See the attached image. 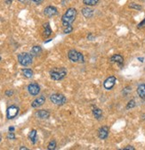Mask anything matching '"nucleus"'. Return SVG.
<instances>
[{
	"label": "nucleus",
	"mask_w": 145,
	"mask_h": 150,
	"mask_svg": "<svg viewBox=\"0 0 145 150\" xmlns=\"http://www.w3.org/2000/svg\"><path fill=\"white\" fill-rule=\"evenodd\" d=\"M110 62L112 63H116V64H122L124 63V58L122 55H120L118 54H116L114 55H112L111 58H110Z\"/></svg>",
	"instance_id": "nucleus-12"
},
{
	"label": "nucleus",
	"mask_w": 145,
	"mask_h": 150,
	"mask_svg": "<svg viewBox=\"0 0 145 150\" xmlns=\"http://www.w3.org/2000/svg\"><path fill=\"white\" fill-rule=\"evenodd\" d=\"M36 115L40 119H47V118H49L50 113L46 110H39L36 113Z\"/></svg>",
	"instance_id": "nucleus-14"
},
{
	"label": "nucleus",
	"mask_w": 145,
	"mask_h": 150,
	"mask_svg": "<svg viewBox=\"0 0 145 150\" xmlns=\"http://www.w3.org/2000/svg\"><path fill=\"white\" fill-rule=\"evenodd\" d=\"M55 148H56V142L54 140H52L51 142L49 143V145H48L47 149L48 150H54Z\"/></svg>",
	"instance_id": "nucleus-23"
},
{
	"label": "nucleus",
	"mask_w": 145,
	"mask_h": 150,
	"mask_svg": "<svg viewBox=\"0 0 145 150\" xmlns=\"http://www.w3.org/2000/svg\"><path fill=\"white\" fill-rule=\"evenodd\" d=\"M28 91L31 96H37L40 92V87L37 83H31L28 86Z\"/></svg>",
	"instance_id": "nucleus-8"
},
{
	"label": "nucleus",
	"mask_w": 145,
	"mask_h": 150,
	"mask_svg": "<svg viewBox=\"0 0 145 150\" xmlns=\"http://www.w3.org/2000/svg\"><path fill=\"white\" fill-rule=\"evenodd\" d=\"M22 74L24 75V77L26 78H31L33 76V71L31 69H28V68H25V69H22Z\"/></svg>",
	"instance_id": "nucleus-18"
},
{
	"label": "nucleus",
	"mask_w": 145,
	"mask_h": 150,
	"mask_svg": "<svg viewBox=\"0 0 145 150\" xmlns=\"http://www.w3.org/2000/svg\"><path fill=\"white\" fill-rule=\"evenodd\" d=\"M0 60H1V56H0Z\"/></svg>",
	"instance_id": "nucleus-37"
},
{
	"label": "nucleus",
	"mask_w": 145,
	"mask_h": 150,
	"mask_svg": "<svg viewBox=\"0 0 145 150\" xmlns=\"http://www.w3.org/2000/svg\"><path fill=\"white\" fill-rule=\"evenodd\" d=\"M13 94V92L12 90H7L6 92H5V95H6L7 97H11Z\"/></svg>",
	"instance_id": "nucleus-28"
},
{
	"label": "nucleus",
	"mask_w": 145,
	"mask_h": 150,
	"mask_svg": "<svg viewBox=\"0 0 145 150\" xmlns=\"http://www.w3.org/2000/svg\"><path fill=\"white\" fill-rule=\"evenodd\" d=\"M144 26H145V18H144V20H143L142 22H141L138 24V26H137V27L140 29V28H142V27H144Z\"/></svg>",
	"instance_id": "nucleus-27"
},
{
	"label": "nucleus",
	"mask_w": 145,
	"mask_h": 150,
	"mask_svg": "<svg viewBox=\"0 0 145 150\" xmlns=\"http://www.w3.org/2000/svg\"><path fill=\"white\" fill-rule=\"evenodd\" d=\"M140 1H142V2H145V0H140Z\"/></svg>",
	"instance_id": "nucleus-36"
},
{
	"label": "nucleus",
	"mask_w": 145,
	"mask_h": 150,
	"mask_svg": "<svg viewBox=\"0 0 145 150\" xmlns=\"http://www.w3.org/2000/svg\"><path fill=\"white\" fill-rule=\"evenodd\" d=\"M76 16H77V10L75 9V8H73V7L69 8L61 17L62 25L64 27L70 26L71 23L75 21Z\"/></svg>",
	"instance_id": "nucleus-1"
},
{
	"label": "nucleus",
	"mask_w": 145,
	"mask_h": 150,
	"mask_svg": "<svg viewBox=\"0 0 145 150\" xmlns=\"http://www.w3.org/2000/svg\"><path fill=\"white\" fill-rule=\"evenodd\" d=\"M116 81H117V79L115 76H110L109 78H107L103 82V87L105 89L107 90H110L112 88H113L116 84Z\"/></svg>",
	"instance_id": "nucleus-7"
},
{
	"label": "nucleus",
	"mask_w": 145,
	"mask_h": 150,
	"mask_svg": "<svg viewBox=\"0 0 145 150\" xmlns=\"http://www.w3.org/2000/svg\"><path fill=\"white\" fill-rule=\"evenodd\" d=\"M66 74H67V70L64 67L53 68L50 71V76L53 80H61L66 76Z\"/></svg>",
	"instance_id": "nucleus-2"
},
{
	"label": "nucleus",
	"mask_w": 145,
	"mask_h": 150,
	"mask_svg": "<svg viewBox=\"0 0 145 150\" xmlns=\"http://www.w3.org/2000/svg\"><path fill=\"white\" fill-rule=\"evenodd\" d=\"M68 57H69V59L73 63L82 64L85 62V58H84L83 54L77 51V50H75V49H72V50H70V51H69Z\"/></svg>",
	"instance_id": "nucleus-3"
},
{
	"label": "nucleus",
	"mask_w": 145,
	"mask_h": 150,
	"mask_svg": "<svg viewBox=\"0 0 145 150\" xmlns=\"http://www.w3.org/2000/svg\"><path fill=\"white\" fill-rule=\"evenodd\" d=\"M29 138L31 142L33 143V144H35L36 141H37V130H31L29 132Z\"/></svg>",
	"instance_id": "nucleus-17"
},
{
	"label": "nucleus",
	"mask_w": 145,
	"mask_h": 150,
	"mask_svg": "<svg viewBox=\"0 0 145 150\" xmlns=\"http://www.w3.org/2000/svg\"><path fill=\"white\" fill-rule=\"evenodd\" d=\"M13 130H14V128H13V127H10V128H9V131L13 132Z\"/></svg>",
	"instance_id": "nucleus-33"
},
{
	"label": "nucleus",
	"mask_w": 145,
	"mask_h": 150,
	"mask_svg": "<svg viewBox=\"0 0 145 150\" xmlns=\"http://www.w3.org/2000/svg\"><path fill=\"white\" fill-rule=\"evenodd\" d=\"M45 102V97L41 96V97H39L37 98H36L33 102H32L31 104V106L33 107V108H37V107H40V106H42Z\"/></svg>",
	"instance_id": "nucleus-10"
},
{
	"label": "nucleus",
	"mask_w": 145,
	"mask_h": 150,
	"mask_svg": "<svg viewBox=\"0 0 145 150\" xmlns=\"http://www.w3.org/2000/svg\"><path fill=\"white\" fill-rule=\"evenodd\" d=\"M41 52H42V48L39 46H34L31 48V51H30L32 55H36V56L41 54Z\"/></svg>",
	"instance_id": "nucleus-16"
},
{
	"label": "nucleus",
	"mask_w": 145,
	"mask_h": 150,
	"mask_svg": "<svg viewBox=\"0 0 145 150\" xmlns=\"http://www.w3.org/2000/svg\"><path fill=\"white\" fill-rule=\"evenodd\" d=\"M32 1L35 2V3H40V2L42 1V0H32Z\"/></svg>",
	"instance_id": "nucleus-32"
},
{
	"label": "nucleus",
	"mask_w": 145,
	"mask_h": 150,
	"mask_svg": "<svg viewBox=\"0 0 145 150\" xmlns=\"http://www.w3.org/2000/svg\"><path fill=\"white\" fill-rule=\"evenodd\" d=\"M44 28H45V30H44V35L45 37H49L51 34H52V30L50 28V25L49 23H45L44 25Z\"/></svg>",
	"instance_id": "nucleus-19"
},
{
	"label": "nucleus",
	"mask_w": 145,
	"mask_h": 150,
	"mask_svg": "<svg viewBox=\"0 0 145 150\" xmlns=\"http://www.w3.org/2000/svg\"><path fill=\"white\" fill-rule=\"evenodd\" d=\"M58 13L57 11V8L54 7V6H52V5H49L45 8L44 10V14L45 16H47V17H52V16H54L56 15Z\"/></svg>",
	"instance_id": "nucleus-9"
},
{
	"label": "nucleus",
	"mask_w": 145,
	"mask_h": 150,
	"mask_svg": "<svg viewBox=\"0 0 145 150\" xmlns=\"http://www.w3.org/2000/svg\"><path fill=\"white\" fill-rule=\"evenodd\" d=\"M142 119H143V120L145 121V114H142Z\"/></svg>",
	"instance_id": "nucleus-34"
},
{
	"label": "nucleus",
	"mask_w": 145,
	"mask_h": 150,
	"mask_svg": "<svg viewBox=\"0 0 145 150\" xmlns=\"http://www.w3.org/2000/svg\"><path fill=\"white\" fill-rule=\"evenodd\" d=\"M98 135H99V138L102 139H105L108 138V135H109V128L107 126H103L99 130H98Z\"/></svg>",
	"instance_id": "nucleus-11"
},
{
	"label": "nucleus",
	"mask_w": 145,
	"mask_h": 150,
	"mask_svg": "<svg viewBox=\"0 0 145 150\" xmlns=\"http://www.w3.org/2000/svg\"><path fill=\"white\" fill-rule=\"evenodd\" d=\"M129 7H130V8H132V9L139 10V11L142 9V5H137V4H135V3H131V4L129 5Z\"/></svg>",
	"instance_id": "nucleus-22"
},
{
	"label": "nucleus",
	"mask_w": 145,
	"mask_h": 150,
	"mask_svg": "<svg viewBox=\"0 0 145 150\" xmlns=\"http://www.w3.org/2000/svg\"><path fill=\"white\" fill-rule=\"evenodd\" d=\"M33 57L31 54L29 53H21L18 55V62L22 66H28L32 64Z\"/></svg>",
	"instance_id": "nucleus-4"
},
{
	"label": "nucleus",
	"mask_w": 145,
	"mask_h": 150,
	"mask_svg": "<svg viewBox=\"0 0 145 150\" xmlns=\"http://www.w3.org/2000/svg\"><path fill=\"white\" fill-rule=\"evenodd\" d=\"M19 114V107L15 105H11L10 107L7 108L6 111V116L8 119H13L14 117L18 115Z\"/></svg>",
	"instance_id": "nucleus-6"
},
{
	"label": "nucleus",
	"mask_w": 145,
	"mask_h": 150,
	"mask_svg": "<svg viewBox=\"0 0 145 150\" xmlns=\"http://www.w3.org/2000/svg\"><path fill=\"white\" fill-rule=\"evenodd\" d=\"M83 3L86 5H90V6H93V5H95L99 3V0H83Z\"/></svg>",
	"instance_id": "nucleus-21"
},
{
	"label": "nucleus",
	"mask_w": 145,
	"mask_h": 150,
	"mask_svg": "<svg viewBox=\"0 0 145 150\" xmlns=\"http://www.w3.org/2000/svg\"><path fill=\"white\" fill-rule=\"evenodd\" d=\"M137 94L139 95V97L145 100V84L143 83V84H141L138 86L137 88Z\"/></svg>",
	"instance_id": "nucleus-15"
},
{
	"label": "nucleus",
	"mask_w": 145,
	"mask_h": 150,
	"mask_svg": "<svg viewBox=\"0 0 145 150\" xmlns=\"http://www.w3.org/2000/svg\"><path fill=\"white\" fill-rule=\"evenodd\" d=\"M134 106H135V101L134 99H132L126 105V109H132V108H134Z\"/></svg>",
	"instance_id": "nucleus-24"
},
{
	"label": "nucleus",
	"mask_w": 145,
	"mask_h": 150,
	"mask_svg": "<svg viewBox=\"0 0 145 150\" xmlns=\"http://www.w3.org/2000/svg\"><path fill=\"white\" fill-rule=\"evenodd\" d=\"M72 30H73V28H72L71 25H70V26L65 27V29H64V33H66V34H68V33H70Z\"/></svg>",
	"instance_id": "nucleus-25"
},
{
	"label": "nucleus",
	"mask_w": 145,
	"mask_h": 150,
	"mask_svg": "<svg viewBox=\"0 0 145 150\" xmlns=\"http://www.w3.org/2000/svg\"><path fill=\"white\" fill-rule=\"evenodd\" d=\"M1 139H2V137H1V135H0V142H1Z\"/></svg>",
	"instance_id": "nucleus-35"
},
{
	"label": "nucleus",
	"mask_w": 145,
	"mask_h": 150,
	"mask_svg": "<svg viewBox=\"0 0 145 150\" xmlns=\"http://www.w3.org/2000/svg\"><path fill=\"white\" fill-rule=\"evenodd\" d=\"M7 139H15V136H14V134H13V132L10 131L9 134L7 135Z\"/></svg>",
	"instance_id": "nucleus-26"
},
{
	"label": "nucleus",
	"mask_w": 145,
	"mask_h": 150,
	"mask_svg": "<svg viewBox=\"0 0 145 150\" xmlns=\"http://www.w3.org/2000/svg\"><path fill=\"white\" fill-rule=\"evenodd\" d=\"M124 150H134V147L132 146H127L124 148Z\"/></svg>",
	"instance_id": "nucleus-29"
},
{
	"label": "nucleus",
	"mask_w": 145,
	"mask_h": 150,
	"mask_svg": "<svg viewBox=\"0 0 145 150\" xmlns=\"http://www.w3.org/2000/svg\"><path fill=\"white\" fill-rule=\"evenodd\" d=\"M50 100H51V102L53 104H54L56 105H62L65 104L66 101H67V99H66L65 97H64L63 95H61V94H58V93L51 95Z\"/></svg>",
	"instance_id": "nucleus-5"
},
{
	"label": "nucleus",
	"mask_w": 145,
	"mask_h": 150,
	"mask_svg": "<svg viewBox=\"0 0 145 150\" xmlns=\"http://www.w3.org/2000/svg\"><path fill=\"white\" fill-rule=\"evenodd\" d=\"M20 150H28V148L25 147H20Z\"/></svg>",
	"instance_id": "nucleus-31"
},
{
	"label": "nucleus",
	"mask_w": 145,
	"mask_h": 150,
	"mask_svg": "<svg viewBox=\"0 0 145 150\" xmlns=\"http://www.w3.org/2000/svg\"><path fill=\"white\" fill-rule=\"evenodd\" d=\"M93 114L96 119H100L102 116V111L100 109V108H94L93 110Z\"/></svg>",
	"instance_id": "nucleus-20"
},
{
	"label": "nucleus",
	"mask_w": 145,
	"mask_h": 150,
	"mask_svg": "<svg viewBox=\"0 0 145 150\" xmlns=\"http://www.w3.org/2000/svg\"><path fill=\"white\" fill-rule=\"evenodd\" d=\"M19 1H20L21 3H27L28 1H29V0H19Z\"/></svg>",
	"instance_id": "nucleus-30"
},
{
	"label": "nucleus",
	"mask_w": 145,
	"mask_h": 150,
	"mask_svg": "<svg viewBox=\"0 0 145 150\" xmlns=\"http://www.w3.org/2000/svg\"><path fill=\"white\" fill-rule=\"evenodd\" d=\"M81 13L84 15V17L87 18V19L88 18H91L92 16L94 15V10L91 9L90 7H85V8H83V9L81 10Z\"/></svg>",
	"instance_id": "nucleus-13"
}]
</instances>
